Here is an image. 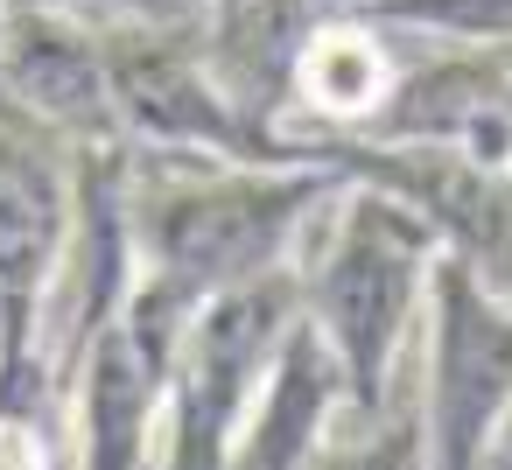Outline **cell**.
<instances>
[{
	"label": "cell",
	"instance_id": "1",
	"mask_svg": "<svg viewBox=\"0 0 512 470\" xmlns=\"http://www.w3.org/2000/svg\"><path fill=\"white\" fill-rule=\"evenodd\" d=\"M155 162H169V176H148V162L134 169L141 281L120 323L169 372L190 316L211 295L246 288L274 267H295L302 232H316L344 176L330 162H295V169H232V162H176V155H155Z\"/></svg>",
	"mask_w": 512,
	"mask_h": 470
},
{
	"label": "cell",
	"instance_id": "2",
	"mask_svg": "<svg viewBox=\"0 0 512 470\" xmlns=\"http://www.w3.org/2000/svg\"><path fill=\"white\" fill-rule=\"evenodd\" d=\"M316 260L302 267V323L323 337L344 414H379L400 386L407 337L428 302L435 232L379 183H344L323 204Z\"/></svg>",
	"mask_w": 512,
	"mask_h": 470
},
{
	"label": "cell",
	"instance_id": "3",
	"mask_svg": "<svg viewBox=\"0 0 512 470\" xmlns=\"http://www.w3.org/2000/svg\"><path fill=\"white\" fill-rule=\"evenodd\" d=\"M204 29V22H197ZM197 29H148V22H113L106 29V78L120 106V134L148 155L176 162H232V169H295V162H330V134H295L288 120H267L225 92V78L204 57Z\"/></svg>",
	"mask_w": 512,
	"mask_h": 470
},
{
	"label": "cell",
	"instance_id": "4",
	"mask_svg": "<svg viewBox=\"0 0 512 470\" xmlns=\"http://www.w3.org/2000/svg\"><path fill=\"white\" fill-rule=\"evenodd\" d=\"M421 442L428 470H484L512 414V295L435 253L421 302Z\"/></svg>",
	"mask_w": 512,
	"mask_h": 470
},
{
	"label": "cell",
	"instance_id": "5",
	"mask_svg": "<svg viewBox=\"0 0 512 470\" xmlns=\"http://www.w3.org/2000/svg\"><path fill=\"white\" fill-rule=\"evenodd\" d=\"M71 225V141L0 99V407H50L64 379L43 351V295ZM57 414V407H50Z\"/></svg>",
	"mask_w": 512,
	"mask_h": 470
},
{
	"label": "cell",
	"instance_id": "6",
	"mask_svg": "<svg viewBox=\"0 0 512 470\" xmlns=\"http://www.w3.org/2000/svg\"><path fill=\"white\" fill-rule=\"evenodd\" d=\"M134 141H78L71 148V225L57 246V274L43 295V351L57 379L71 358L127 309L141 281V246H134Z\"/></svg>",
	"mask_w": 512,
	"mask_h": 470
},
{
	"label": "cell",
	"instance_id": "7",
	"mask_svg": "<svg viewBox=\"0 0 512 470\" xmlns=\"http://www.w3.org/2000/svg\"><path fill=\"white\" fill-rule=\"evenodd\" d=\"M330 148H337L344 183H379L435 232L442 253H456L477 281L512 295V169H484V162H470L456 148H428V141L330 134Z\"/></svg>",
	"mask_w": 512,
	"mask_h": 470
},
{
	"label": "cell",
	"instance_id": "8",
	"mask_svg": "<svg viewBox=\"0 0 512 470\" xmlns=\"http://www.w3.org/2000/svg\"><path fill=\"white\" fill-rule=\"evenodd\" d=\"M0 99L36 127L78 141H127L113 78H106V29L78 22L50 0H0Z\"/></svg>",
	"mask_w": 512,
	"mask_h": 470
},
{
	"label": "cell",
	"instance_id": "9",
	"mask_svg": "<svg viewBox=\"0 0 512 470\" xmlns=\"http://www.w3.org/2000/svg\"><path fill=\"white\" fill-rule=\"evenodd\" d=\"M358 141H428L484 169H512V64L505 50L442 43L421 64H400L379 120Z\"/></svg>",
	"mask_w": 512,
	"mask_h": 470
},
{
	"label": "cell",
	"instance_id": "10",
	"mask_svg": "<svg viewBox=\"0 0 512 470\" xmlns=\"http://www.w3.org/2000/svg\"><path fill=\"white\" fill-rule=\"evenodd\" d=\"M71 393V470H155L169 372L113 316L64 372Z\"/></svg>",
	"mask_w": 512,
	"mask_h": 470
},
{
	"label": "cell",
	"instance_id": "11",
	"mask_svg": "<svg viewBox=\"0 0 512 470\" xmlns=\"http://www.w3.org/2000/svg\"><path fill=\"white\" fill-rule=\"evenodd\" d=\"M337 414H344L337 365H330L323 337L295 316V330L281 337L267 379L253 386V400L232 428V470H309V456L323 449Z\"/></svg>",
	"mask_w": 512,
	"mask_h": 470
},
{
	"label": "cell",
	"instance_id": "12",
	"mask_svg": "<svg viewBox=\"0 0 512 470\" xmlns=\"http://www.w3.org/2000/svg\"><path fill=\"white\" fill-rule=\"evenodd\" d=\"M400 78V57L386 43V29L358 8L344 15H316V29L295 50V78H288V127L295 134H365L386 106Z\"/></svg>",
	"mask_w": 512,
	"mask_h": 470
},
{
	"label": "cell",
	"instance_id": "13",
	"mask_svg": "<svg viewBox=\"0 0 512 470\" xmlns=\"http://www.w3.org/2000/svg\"><path fill=\"white\" fill-rule=\"evenodd\" d=\"M316 29L309 0H225L204 15V57L225 78V92L267 120H288V78H295V50Z\"/></svg>",
	"mask_w": 512,
	"mask_h": 470
},
{
	"label": "cell",
	"instance_id": "14",
	"mask_svg": "<svg viewBox=\"0 0 512 470\" xmlns=\"http://www.w3.org/2000/svg\"><path fill=\"white\" fill-rule=\"evenodd\" d=\"M309 470H428L421 407L393 393L379 414H337V428L323 435Z\"/></svg>",
	"mask_w": 512,
	"mask_h": 470
},
{
	"label": "cell",
	"instance_id": "15",
	"mask_svg": "<svg viewBox=\"0 0 512 470\" xmlns=\"http://www.w3.org/2000/svg\"><path fill=\"white\" fill-rule=\"evenodd\" d=\"M358 15L400 36H428V43L512 50V0H358Z\"/></svg>",
	"mask_w": 512,
	"mask_h": 470
},
{
	"label": "cell",
	"instance_id": "16",
	"mask_svg": "<svg viewBox=\"0 0 512 470\" xmlns=\"http://www.w3.org/2000/svg\"><path fill=\"white\" fill-rule=\"evenodd\" d=\"M0 470H57V414L0 407Z\"/></svg>",
	"mask_w": 512,
	"mask_h": 470
},
{
	"label": "cell",
	"instance_id": "17",
	"mask_svg": "<svg viewBox=\"0 0 512 470\" xmlns=\"http://www.w3.org/2000/svg\"><path fill=\"white\" fill-rule=\"evenodd\" d=\"M316 15H344V8H358V0H309Z\"/></svg>",
	"mask_w": 512,
	"mask_h": 470
},
{
	"label": "cell",
	"instance_id": "18",
	"mask_svg": "<svg viewBox=\"0 0 512 470\" xmlns=\"http://www.w3.org/2000/svg\"><path fill=\"white\" fill-rule=\"evenodd\" d=\"M0 337H8V309H0Z\"/></svg>",
	"mask_w": 512,
	"mask_h": 470
},
{
	"label": "cell",
	"instance_id": "19",
	"mask_svg": "<svg viewBox=\"0 0 512 470\" xmlns=\"http://www.w3.org/2000/svg\"><path fill=\"white\" fill-rule=\"evenodd\" d=\"M505 64H512V50H505Z\"/></svg>",
	"mask_w": 512,
	"mask_h": 470
}]
</instances>
